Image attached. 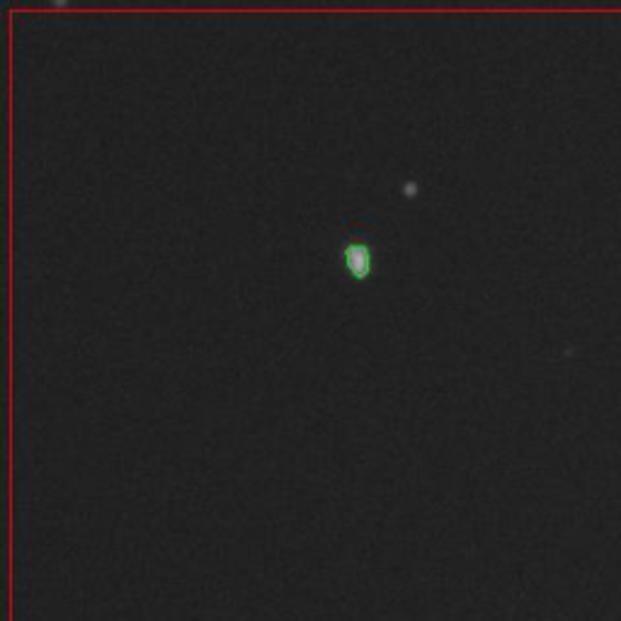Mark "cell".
<instances>
[{
	"label": "cell",
	"instance_id": "obj_1",
	"mask_svg": "<svg viewBox=\"0 0 621 621\" xmlns=\"http://www.w3.org/2000/svg\"><path fill=\"white\" fill-rule=\"evenodd\" d=\"M347 272L353 277H367L374 269V253L367 243H349L343 251Z\"/></svg>",
	"mask_w": 621,
	"mask_h": 621
}]
</instances>
